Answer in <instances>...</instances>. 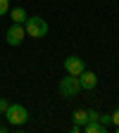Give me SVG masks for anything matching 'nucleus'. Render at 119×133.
I'll return each mask as SVG.
<instances>
[{"label":"nucleus","mask_w":119,"mask_h":133,"mask_svg":"<svg viewBox=\"0 0 119 133\" xmlns=\"http://www.w3.org/2000/svg\"><path fill=\"white\" fill-rule=\"evenodd\" d=\"M24 29H26V36H31V38L48 36V22L43 19V17H29V19L24 22Z\"/></svg>","instance_id":"nucleus-1"},{"label":"nucleus","mask_w":119,"mask_h":133,"mask_svg":"<svg viewBox=\"0 0 119 133\" xmlns=\"http://www.w3.org/2000/svg\"><path fill=\"white\" fill-rule=\"evenodd\" d=\"M5 119L10 126H24L29 121V109L24 105H10L7 112H5Z\"/></svg>","instance_id":"nucleus-2"},{"label":"nucleus","mask_w":119,"mask_h":133,"mask_svg":"<svg viewBox=\"0 0 119 133\" xmlns=\"http://www.w3.org/2000/svg\"><path fill=\"white\" fill-rule=\"evenodd\" d=\"M79 90H81L79 76H72V74H67V76H64V78H60V83H57V93H60L62 97H74Z\"/></svg>","instance_id":"nucleus-3"},{"label":"nucleus","mask_w":119,"mask_h":133,"mask_svg":"<svg viewBox=\"0 0 119 133\" xmlns=\"http://www.w3.org/2000/svg\"><path fill=\"white\" fill-rule=\"evenodd\" d=\"M24 38H26L24 24H12V26L7 29V33H5V41H7V45H12V48H17Z\"/></svg>","instance_id":"nucleus-4"},{"label":"nucleus","mask_w":119,"mask_h":133,"mask_svg":"<svg viewBox=\"0 0 119 133\" xmlns=\"http://www.w3.org/2000/svg\"><path fill=\"white\" fill-rule=\"evenodd\" d=\"M83 69H86V62H83L81 57H76V55H69V57L64 59V71H67V74L79 76Z\"/></svg>","instance_id":"nucleus-5"},{"label":"nucleus","mask_w":119,"mask_h":133,"mask_svg":"<svg viewBox=\"0 0 119 133\" xmlns=\"http://www.w3.org/2000/svg\"><path fill=\"white\" fill-rule=\"evenodd\" d=\"M79 83H81V90H93L98 86V76L93 71H88V69H83L79 74Z\"/></svg>","instance_id":"nucleus-6"},{"label":"nucleus","mask_w":119,"mask_h":133,"mask_svg":"<svg viewBox=\"0 0 119 133\" xmlns=\"http://www.w3.org/2000/svg\"><path fill=\"white\" fill-rule=\"evenodd\" d=\"M10 17H12L14 24H24V22L29 19V14H26L24 7H10Z\"/></svg>","instance_id":"nucleus-7"},{"label":"nucleus","mask_w":119,"mask_h":133,"mask_svg":"<svg viewBox=\"0 0 119 133\" xmlns=\"http://www.w3.org/2000/svg\"><path fill=\"white\" fill-rule=\"evenodd\" d=\"M83 131H86V133H107L110 128H107V126H103L100 121H88L86 126H83Z\"/></svg>","instance_id":"nucleus-8"},{"label":"nucleus","mask_w":119,"mask_h":133,"mask_svg":"<svg viewBox=\"0 0 119 133\" xmlns=\"http://www.w3.org/2000/svg\"><path fill=\"white\" fill-rule=\"evenodd\" d=\"M74 124L81 126V128L86 126V124H88V109H76V112H74Z\"/></svg>","instance_id":"nucleus-9"},{"label":"nucleus","mask_w":119,"mask_h":133,"mask_svg":"<svg viewBox=\"0 0 119 133\" xmlns=\"http://www.w3.org/2000/svg\"><path fill=\"white\" fill-rule=\"evenodd\" d=\"M98 121L103 124V126L110 128V124H112V114H100V116H98Z\"/></svg>","instance_id":"nucleus-10"},{"label":"nucleus","mask_w":119,"mask_h":133,"mask_svg":"<svg viewBox=\"0 0 119 133\" xmlns=\"http://www.w3.org/2000/svg\"><path fill=\"white\" fill-rule=\"evenodd\" d=\"M10 12V0H0V17H5Z\"/></svg>","instance_id":"nucleus-11"},{"label":"nucleus","mask_w":119,"mask_h":133,"mask_svg":"<svg viewBox=\"0 0 119 133\" xmlns=\"http://www.w3.org/2000/svg\"><path fill=\"white\" fill-rule=\"evenodd\" d=\"M7 107H10V102H7L5 97H0V114H3V116H5V112H7Z\"/></svg>","instance_id":"nucleus-12"},{"label":"nucleus","mask_w":119,"mask_h":133,"mask_svg":"<svg viewBox=\"0 0 119 133\" xmlns=\"http://www.w3.org/2000/svg\"><path fill=\"white\" fill-rule=\"evenodd\" d=\"M98 116H100V112H95V109H88V121H98Z\"/></svg>","instance_id":"nucleus-13"},{"label":"nucleus","mask_w":119,"mask_h":133,"mask_svg":"<svg viewBox=\"0 0 119 133\" xmlns=\"http://www.w3.org/2000/svg\"><path fill=\"white\" fill-rule=\"evenodd\" d=\"M112 124H114V126H119V109H114V112H112Z\"/></svg>","instance_id":"nucleus-14"},{"label":"nucleus","mask_w":119,"mask_h":133,"mask_svg":"<svg viewBox=\"0 0 119 133\" xmlns=\"http://www.w3.org/2000/svg\"><path fill=\"white\" fill-rule=\"evenodd\" d=\"M7 128H10V124L7 126H0V133H7Z\"/></svg>","instance_id":"nucleus-15"},{"label":"nucleus","mask_w":119,"mask_h":133,"mask_svg":"<svg viewBox=\"0 0 119 133\" xmlns=\"http://www.w3.org/2000/svg\"><path fill=\"white\" fill-rule=\"evenodd\" d=\"M114 133H119V126H114Z\"/></svg>","instance_id":"nucleus-16"}]
</instances>
